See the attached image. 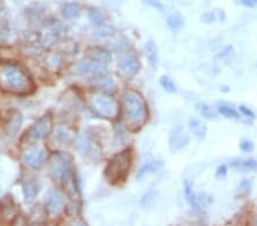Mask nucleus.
I'll return each instance as SVG.
<instances>
[{"label":"nucleus","mask_w":257,"mask_h":226,"mask_svg":"<svg viewBox=\"0 0 257 226\" xmlns=\"http://www.w3.org/2000/svg\"><path fill=\"white\" fill-rule=\"evenodd\" d=\"M2 87L6 92L23 95L31 92L33 84L24 70L16 65L8 64L3 68L2 71Z\"/></svg>","instance_id":"obj_1"},{"label":"nucleus","mask_w":257,"mask_h":226,"mask_svg":"<svg viewBox=\"0 0 257 226\" xmlns=\"http://www.w3.org/2000/svg\"><path fill=\"white\" fill-rule=\"evenodd\" d=\"M122 105L128 126L141 127L148 119V109L143 97L134 90H126L122 94Z\"/></svg>","instance_id":"obj_2"},{"label":"nucleus","mask_w":257,"mask_h":226,"mask_svg":"<svg viewBox=\"0 0 257 226\" xmlns=\"http://www.w3.org/2000/svg\"><path fill=\"white\" fill-rule=\"evenodd\" d=\"M132 160L133 155L131 150H125L115 154L105 167L104 176L107 182L113 185L125 182L128 174H130Z\"/></svg>","instance_id":"obj_3"},{"label":"nucleus","mask_w":257,"mask_h":226,"mask_svg":"<svg viewBox=\"0 0 257 226\" xmlns=\"http://www.w3.org/2000/svg\"><path fill=\"white\" fill-rule=\"evenodd\" d=\"M93 110L98 116L106 119H114L119 114L118 102L105 93H96L90 98Z\"/></svg>","instance_id":"obj_4"},{"label":"nucleus","mask_w":257,"mask_h":226,"mask_svg":"<svg viewBox=\"0 0 257 226\" xmlns=\"http://www.w3.org/2000/svg\"><path fill=\"white\" fill-rule=\"evenodd\" d=\"M52 117L49 114H46L43 118H40L38 121L33 123V126L29 130V138L31 141H40V139H44L47 137L52 131Z\"/></svg>","instance_id":"obj_5"},{"label":"nucleus","mask_w":257,"mask_h":226,"mask_svg":"<svg viewBox=\"0 0 257 226\" xmlns=\"http://www.w3.org/2000/svg\"><path fill=\"white\" fill-rule=\"evenodd\" d=\"M22 159L28 167L38 169L46 161V153L39 147H31L24 152Z\"/></svg>","instance_id":"obj_6"},{"label":"nucleus","mask_w":257,"mask_h":226,"mask_svg":"<svg viewBox=\"0 0 257 226\" xmlns=\"http://www.w3.org/2000/svg\"><path fill=\"white\" fill-rule=\"evenodd\" d=\"M190 143V136L185 133L182 127H177L172 130L169 136V149L173 152L181 151Z\"/></svg>","instance_id":"obj_7"},{"label":"nucleus","mask_w":257,"mask_h":226,"mask_svg":"<svg viewBox=\"0 0 257 226\" xmlns=\"http://www.w3.org/2000/svg\"><path fill=\"white\" fill-rule=\"evenodd\" d=\"M119 68L128 76H136L141 69L140 60L133 54H126L119 59Z\"/></svg>","instance_id":"obj_8"},{"label":"nucleus","mask_w":257,"mask_h":226,"mask_svg":"<svg viewBox=\"0 0 257 226\" xmlns=\"http://www.w3.org/2000/svg\"><path fill=\"white\" fill-rule=\"evenodd\" d=\"M105 64L99 63V62L89 60H82L77 64V71L81 75H99V73H104Z\"/></svg>","instance_id":"obj_9"},{"label":"nucleus","mask_w":257,"mask_h":226,"mask_svg":"<svg viewBox=\"0 0 257 226\" xmlns=\"http://www.w3.org/2000/svg\"><path fill=\"white\" fill-rule=\"evenodd\" d=\"M46 207L51 212L57 213L63 209L64 205V196L62 193L56 190V188H52L46 193Z\"/></svg>","instance_id":"obj_10"},{"label":"nucleus","mask_w":257,"mask_h":226,"mask_svg":"<svg viewBox=\"0 0 257 226\" xmlns=\"http://www.w3.org/2000/svg\"><path fill=\"white\" fill-rule=\"evenodd\" d=\"M18 211H16L15 204L12 200H5L2 203L0 208V220L5 221V223H13L16 218Z\"/></svg>","instance_id":"obj_11"},{"label":"nucleus","mask_w":257,"mask_h":226,"mask_svg":"<svg viewBox=\"0 0 257 226\" xmlns=\"http://www.w3.org/2000/svg\"><path fill=\"white\" fill-rule=\"evenodd\" d=\"M164 167V162L161 160H152V161H149L147 163H144L142 167L140 168V170L138 171V175H136V179L141 180L143 179L147 176L155 174V172L159 171L161 168Z\"/></svg>","instance_id":"obj_12"},{"label":"nucleus","mask_w":257,"mask_h":226,"mask_svg":"<svg viewBox=\"0 0 257 226\" xmlns=\"http://www.w3.org/2000/svg\"><path fill=\"white\" fill-rule=\"evenodd\" d=\"M81 8L76 3H65L61 7V14L66 20H77L80 16Z\"/></svg>","instance_id":"obj_13"},{"label":"nucleus","mask_w":257,"mask_h":226,"mask_svg":"<svg viewBox=\"0 0 257 226\" xmlns=\"http://www.w3.org/2000/svg\"><path fill=\"white\" fill-rule=\"evenodd\" d=\"M90 82L94 86H96L97 88L101 89H114L115 84L113 79L109 76H106L105 73H99V75H95Z\"/></svg>","instance_id":"obj_14"},{"label":"nucleus","mask_w":257,"mask_h":226,"mask_svg":"<svg viewBox=\"0 0 257 226\" xmlns=\"http://www.w3.org/2000/svg\"><path fill=\"white\" fill-rule=\"evenodd\" d=\"M22 121H23V117L20 112H14L12 113V116L10 117V121L7 122L6 125V131L10 136H15L18 134V131L20 130L21 126H22Z\"/></svg>","instance_id":"obj_15"},{"label":"nucleus","mask_w":257,"mask_h":226,"mask_svg":"<svg viewBox=\"0 0 257 226\" xmlns=\"http://www.w3.org/2000/svg\"><path fill=\"white\" fill-rule=\"evenodd\" d=\"M145 55H147L148 61L151 67L156 69L157 65H158V48H157L156 44L153 41H149L145 45Z\"/></svg>","instance_id":"obj_16"},{"label":"nucleus","mask_w":257,"mask_h":226,"mask_svg":"<svg viewBox=\"0 0 257 226\" xmlns=\"http://www.w3.org/2000/svg\"><path fill=\"white\" fill-rule=\"evenodd\" d=\"M89 59H92L96 62H99L102 64H107L111 61V54L105 49L102 48H93L92 51L89 52Z\"/></svg>","instance_id":"obj_17"},{"label":"nucleus","mask_w":257,"mask_h":226,"mask_svg":"<svg viewBox=\"0 0 257 226\" xmlns=\"http://www.w3.org/2000/svg\"><path fill=\"white\" fill-rule=\"evenodd\" d=\"M183 185H184L185 198H186V200H188V202L190 203V205H191L193 209H199V201H198L196 193L193 192L191 183H190L189 180H184Z\"/></svg>","instance_id":"obj_18"},{"label":"nucleus","mask_w":257,"mask_h":226,"mask_svg":"<svg viewBox=\"0 0 257 226\" xmlns=\"http://www.w3.org/2000/svg\"><path fill=\"white\" fill-rule=\"evenodd\" d=\"M189 128L199 138H204L206 136V126L200 120H198V119H191L189 121Z\"/></svg>","instance_id":"obj_19"},{"label":"nucleus","mask_w":257,"mask_h":226,"mask_svg":"<svg viewBox=\"0 0 257 226\" xmlns=\"http://www.w3.org/2000/svg\"><path fill=\"white\" fill-rule=\"evenodd\" d=\"M88 18L95 26L98 27H102L106 20L104 13L101 10H98V8H90L88 11Z\"/></svg>","instance_id":"obj_20"},{"label":"nucleus","mask_w":257,"mask_h":226,"mask_svg":"<svg viewBox=\"0 0 257 226\" xmlns=\"http://www.w3.org/2000/svg\"><path fill=\"white\" fill-rule=\"evenodd\" d=\"M24 191V196H26L27 201H32L36 198V195L38 194V184L35 180H31V182H28L23 187Z\"/></svg>","instance_id":"obj_21"},{"label":"nucleus","mask_w":257,"mask_h":226,"mask_svg":"<svg viewBox=\"0 0 257 226\" xmlns=\"http://www.w3.org/2000/svg\"><path fill=\"white\" fill-rule=\"evenodd\" d=\"M183 24L184 20L182 18L181 14H173L171 16H168L167 26L172 31H178L182 27H183Z\"/></svg>","instance_id":"obj_22"},{"label":"nucleus","mask_w":257,"mask_h":226,"mask_svg":"<svg viewBox=\"0 0 257 226\" xmlns=\"http://www.w3.org/2000/svg\"><path fill=\"white\" fill-rule=\"evenodd\" d=\"M217 111L218 113L221 114L226 119H234V120H237V119L240 118V114L235 111L234 109L230 108V106H226V105H218L217 106Z\"/></svg>","instance_id":"obj_23"},{"label":"nucleus","mask_w":257,"mask_h":226,"mask_svg":"<svg viewBox=\"0 0 257 226\" xmlns=\"http://www.w3.org/2000/svg\"><path fill=\"white\" fill-rule=\"evenodd\" d=\"M197 109L199 112L201 113V116L206 119H208V120H216L218 118L217 114L215 113V111L211 110L210 106H208L207 104H198Z\"/></svg>","instance_id":"obj_24"},{"label":"nucleus","mask_w":257,"mask_h":226,"mask_svg":"<svg viewBox=\"0 0 257 226\" xmlns=\"http://www.w3.org/2000/svg\"><path fill=\"white\" fill-rule=\"evenodd\" d=\"M160 85L166 92L168 93H176V86L174 84L171 78L167 76H163L160 78Z\"/></svg>","instance_id":"obj_25"},{"label":"nucleus","mask_w":257,"mask_h":226,"mask_svg":"<svg viewBox=\"0 0 257 226\" xmlns=\"http://www.w3.org/2000/svg\"><path fill=\"white\" fill-rule=\"evenodd\" d=\"M231 166L233 167H240L243 168V169H256L257 168V162L255 160L249 159V160H239L237 162H232Z\"/></svg>","instance_id":"obj_26"},{"label":"nucleus","mask_w":257,"mask_h":226,"mask_svg":"<svg viewBox=\"0 0 257 226\" xmlns=\"http://www.w3.org/2000/svg\"><path fill=\"white\" fill-rule=\"evenodd\" d=\"M239 147L242 152L249 153V152H252V150H254V143H252L251 141H248V139H242V141L239 144Z\"/></svg>","instance_id":"obj_27"},{"label":"nucleus","mask_w":257,"mask_h":226,"mask_svg":"<svg viewBox=\"0 0 257 226\" xmlns=\"http://www.w3.org/2000/svg\"><path fill=\"white\" fill-rule=\"evenodd\" d=\"M201 21L206 24H210V23L215 22V21H217V18H216V15H215L214 12H207V13H205L201 16Z\"/></svg>","instance_id":"obj_28"},{"label":"nucleus","mask_w":257,"mask_h":226,"mask_svg":"<svg viewBox=\"0 0 257 226\" xmlns=\"http://www.w3.org/2000/svg\"><path fill=\"white\" fill-rule=\"evenodd\" d=\"M89 139H88V137L87 136H84V135H82L81 136V138L79 139V144H78V146H79V150L81 151V152H84V151H87L89 149Z\"/></svg>","instance_id":"obj_29"},{"label":"nucleus","mask_w":257,"mask_h":226,"mask_svg":"<svg viewBox=\"0 0 257 226\" xmlns=\"http://www.w3.org/2000/svg\"><path fill=\"white\" fill-rule=\"evenodd\" d=\"M143 2H144V4H147V5L151 6L153 8H157V10H159V11L164 10L163 3H161L160 0H143Z\"/></svg>","instance_id":"obj_30"},{"label":"nucleus","mask_w":257,"mask_h":226,"mask_svg":"<svg viewBox=\"0 0 257 226\" xmlns=\"http://www.w3.org/2000/svg\"><path fill=\"white\" fill-rule=\"evenodd\" d=\"M226 169H227V168H226V166H224V164L219 166L217 168V170H216V178H218V179L224 178L226 176V172H227Z\"/></svg>","instance_id":"obj_31"},{"label":"nucleus","mask_w":257,"mask_h":226,"mask_svg":"<svg viewBox=\"0 0 257 226\" xmlns=\"http://www.w3.org/2000/svg\"><path fill=\"white\" fill-rule=\"evenodd\" d=\"M239 109H240V111H241V113L243 114V116H246V117H248V118H251V119L255 118L254 112H252V111H251L250 109H248L247 106L241 105Z\"/></svg>","instance_id":"obj_32"},{"label":"nucleus","mask_w":257,"mask_h":226,"mask_svg":"<svg viewBox=\"0 0 257 226\" xmlns=\"http://www.w3.org/2000/svg\"><path fill=\"white\" fill-rule=\"evenodd\" d=\"M240 3H241L243 6L249 8H254L257 6V0H240Z\"/></svg>","instance_id":"obj_33"}]
</instances>
